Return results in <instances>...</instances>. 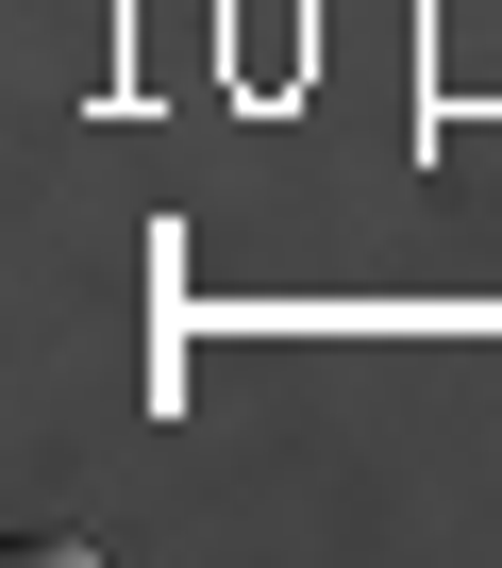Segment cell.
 Wrapping results in <instances>:
<instances>
[]
</instances>
